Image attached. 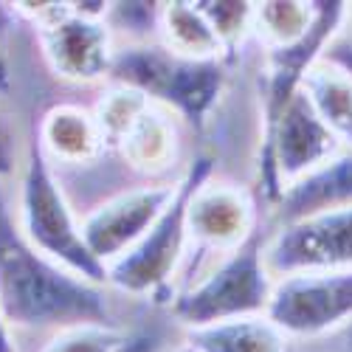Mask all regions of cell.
Returning a JSON list of instances; mask_svg holds the SVG:
<instances>
[{"label":"cell","mask_w":352,"mask_h":352,"mask_svg":"<svg viewBox=\"0 0 352 352\" xmlns=\"http://www.w3.org/2000/svg\"><path fill=\"white\" fill-rule=\"evenodd\" d=\"M0 310L9 327L60 333L74 324H119L110 287L87 282L25 240L0 189Z\"/></svg>","instance_id":"obj_1"},{"label":"cell","mask_w":352,"mask_h":352,"mask_svg":"<svg viewBox=\"0 0 352 352\" xmlns=\"http://www.w3.org/2000/svg\"><path fill=\"white\" fill-rule=\"evenodd\" d=\"M110 82L133 87L200 130L223 94L226 60H184L161 43L119 45Z\"/></svg>","instance_id":"obj_2"},{"label":"cell","mask_w":352,"mask_h":352,"mask_svg":"<svg viewBox=\"0 0 352 352\" xmlns=\"http://www.w3.org/2000/svg\"><path fill=\"white\" fill-rule=\"evenodd\" d=\"M17 223L25 240L45 256L87 282L107 285V268L87 248L82 237V220L74 214L71 200L37 138L25 146Z\"/></svg>","instance_id":"obj_3"},{"label":"cell","mask_w":352,"mask_h":352,"mask_svg":"<svg viewBox=\"0 0 352 352\" xmlns=\"http://www.w3.org/2000/svg\"><path fill=\"white\" fill-rule=\"evenodd\" d=\"M214 172V161L200 155L178 178V189L158 217V223L144 234V240L130 248L122 259L107 268V287L124 293V296H150L155 302L175 299V282L181 276L186 262V203L192 192L209 181Z\"/></svg>","instance_id":"obj_4"},{"label":"cell","mask_w":352,"mask_h":352,"mask_svg":"<svg viewBox=\"0 0 352 352\" xmlns=\"http://www.w3.org/2000/svg\"><path fill=\"white\" fill-rule=\"evenodd\" d=\"M274 276L265 265V237L256 234L243 248L217 259L172 299L169 310L184 330L209 327L231 318L265 316Z\"/></svg>","instance_id":"obj_5"},{"label":"cell","mask_w":352,"mask_h":352,"mask_svg":"<svg viewBox=\"0 0 352 352\" xmlns=\"http://www.w3.org/2000/svg\"><path fill=\"white\" fill-rule=\"evenodd\" d=\"M40 28V48L56 79L87 85L110 79L116 43L104 17H87L74 12L71 3H17Z\"/></svg>","instance_id":"obj_6"},{"label":"cell","mask_w":352,"mask_h":352,"mask_svg":"<svg viewBox=\"0 0 352 352\" xmlns=\"http://www.w3.org/2000/svg\"><path fill=\"white\" fill-rule=\"evenodd\" d=\"M344 150L330 127L316 116L305 94L293 99L279 122L259 141V186L268 206H274L282 189L305 178Z\"/></svg>","instance_id":"obj_7"},{"label":"cell","mask_w":352,"mask_h":352,"mask_svg":"<svg viewBox=\"0 0 352 352\" xmlns=\"http://www.w3.org/2000/svg\"><path fill=\"white\" fill-rule=\"evenodd\" d=\"M265 316L290 344L336 338L352 324V271L290 274L276 279Z\"/></svg>","instance_id":"obj_8"},{"label":"cell","mask_w":352,"mask_h":352,"mask_svg":"<svg viewBox=\"0 0 352 352\" xmlns=\"http://www.w3.org/2000/svg\"><path fill=\"white\" fill-rule=\"evenodd\" d=\"M265 265L274 279L352 271V209L274 226L265 237Z\"/></svg>","instance_id":"obj_9"},{"label":"cell","mask_w":352,"mask_h":352,"mask_svg":"<svg viewBox=\"0 0 352 352\" xmlns=\"http://www.w3.org/2000/svg\"><path fill=\"white\" fill-rule=\"evenodd\" d=\"M178 189V178L164 184H146L107 197L82 217V237L91 254L110 268L130 248H135L150 231Z\"/></svg>","instance_id":"obj_10"},{"label":"cell","mask_w":352,"mask_h":352,"mask_svg":"<svg viewBox=\"0 0 352 352\" xmlns=\"http://www.w3.org/2000/svg\"><path fill=\"white\" fill-rule=\"evenodd\" d=\"M259 234L256 203L248 189L228 181H203L186 203V254H217L220 259Z\"/></svg>","instance_id":"obj_11"},{"label":"cell","mask_w":352,"mask_h":352,"mask_svg":"<svg viewBox=\"0 0 352 352\" xmlns=\"http://www.w3.org/2000/svg\"><path fill=\"white\" fill-rule=\"evenodd\" d=\"M341 209H352V150H341L327 164L282 189L271 206V220L274 226H285Z\"/></svg>","instance_id":"obj_12"},{"label":"cell","mask_w":352,"mask_h":352,"mask_svg":"<svg viewBox=\"0 0 352 352\" xmlns=\"http://www.w3.org/2000/svg\"><path fill=\"white\" fill-rule=\"evenodd\" d=\"M116 150L124 164L141 175L161 178L181 155V119L172 110L150 102L146 110L130 124V130L119 138Z\"/></svg>","instance_id":"obj_13"},{"label":"cell","mask_w":352,"mask_h":352,"mask_svg":"<svg viewBox=\"0 0 352 352\" xmlns=\"http://www.w3.org/2000/svg\"><path fill=\"white\" fill-rule=\"evenodd\" d=\"M34 138L43 146L51 166L94 164L107 146L96 116L79 104H54L51 110H45Z\"/></svg>","instance_id":"obj_14"},{"label":"cell","mask_w":352,"mask_h":352,"mask_svg":"<svg viewBox=\"0 0 352 352\" xmlns=\"http://www.w3.org/2000/svg\"><path fill=\"white\" fill-rule=\"evenodd\" d=\"M195 352H290V341L268 316L231 318L209 327L184 330Z\"/></svg>","instance_id":"obj_15"},{"label":"cell","mask_w":352,"mask_h":352,"mask_svg":"<svg viewBox=\"0 0 352 352\" xmlns=\"http://www.w3.org/2000/svg\"><path fill=\"white\" fill-rule=\"evenodd\" d=\"M302 94L344 150H352V76L321 56L307 71Z\"/></svg>","instance_id":"obj_16"},{"label":"cell","mask_w":352,"mask_h":352,"mask_svg":"<svg viewBox=\"0 0 352 352\" xmlns=\"http://www.w3.org/2000/svg\"><path fill=\"white\" fill-rule=\"evenodd\" d=\"M158 43L184 60H226V51L197 3L175 0L161 6Z\"/></svg>","instance_id":"obj_17"},{"label":"cell","mask_w":352,"mask_h":352,"mask_svg":"<svg viewBox=\"0 0 352 352\" xmlns=\"http://www.w3.org/2000/svg\"><path fill=\"white\" fill-rule=\"evenodd\" d=\"M318 3H254V32L265 51H279L302 43L316 23Z\"/></svg>","instance_id":"obj_18"},{"label":"cell","mask_w":352,"mask_h":352,"mask_svg":"<svg viewBox=\"0 0 352 352\" xmlns=\"http://www.w3.org/2000/svg\"><path fill=\"white\" fill-rule=\"evenodd\" d=\"M150 102L153 99H146L144 94L133 91V87L110 82V91L99 99V104L94 110L96 122H99V127H102V133L107 138V146L119 144V138L130 130V124L146 110V104H150Z\"/></svg>","instance_id":"obj_19"},{"label":"cell","mask_w":352,"mask_h":352,"mask_svg":"<svg viewBox=\"0 0 352 352\" xmlns=\"http://www.w3.org/2000/svg\"><path fill=\"white\" fill-rule=\"evenodd\" d=\"M127 338L122 324H74L48 336L40 352H119Z\"/></svg>","instance_id":"obj_20"},{"label":"cell","mask_w":352,"mask_h":352,"mask_svg":"<svg viewBox=\"0 0 352 352\" xmlns=\"http://www.w3.org/2000/svg\"><path fill=\"white\" fill-rule=\"evenodd\" d=\"M161 6L164 3H110L107 25L119 45H141L158 43L161 25Z\"/></svg>","instance_id":"obj_21"},{"label":"cell","mask_w":352,"mask_h":352,"mask_svg":"<svg viewBox=\"0 0 352 352\" xmlns=\"http://www.w3.org/2000/svg\"><path fill=\"white\" fill-rule=\"evenodd\" d=\"M203 17L209 20L214 34L231 56L237 45L254 32V3H237V0H197Z\"/></svg>","instance_id":"obj_22"},{"label":"cell","mask_w":352,"mask_h":352,"mask_svg":"<svg viewBox=\"0 0 352 352\" xmlns=\"http://www.w3.org/2000/svg\"><path fill=\"white\" fill-rule=\"evenodd\" d=\"M14 166H17V133L12 119L0 107V181L14 175Z\"/></svg>","instance_id":"obj_23"},{"label":"cell","mask_w":352,"mask_h":352,"mask_svg":"<svg viewBox=\"0 0 352 352\" xmlns=\"http://www.w3.org/2000/svg\"><path fill=\"white\" fill-rule=\"evenodd\" d=\"M119 352H164V336L158 330H130L127 344Z\"/></svg>","instance_id":"obj_24"},{"label":"cell","mask_w":352,"mask_h":352,"mask_svg":"<svg viewBox=\"0 0 352 352\" xmlns=\"http://www.w3.org/2000/svg\"><path fill=\"white\" fill-rule=\"evenodd\" d=\"M0 352H17L14 330L9 327V321L3 318V310H0Z\"/></svg>","instance_id":"obj_25"},{"label":"cell","mask_w":352,"mask_h":352,"mask_svg":"<svg viewBox=\"0 0 352 352\" xmlns=\"http://www.w3.org/2000/svg\"><path fill=\"white\" fill-rule=\"evenodd\" d=\"M336 338H338V352H352V324L346 330H341Z\"/></svg>","instance_id":"obj_26"},{"label":"cell","mask_w":352,"mask_h":352,"mask_svg":"<svg viewBox=\"0 0 352 352\" xmlns=\"http://www.w3.org/2000/svg\"><path fill=\"white\" fill-rule=\"evenodd\" d=\"M0 87H9V65L3 60V54H0Z\"/></svg>","instance_id":"obj_27"},{"label":"cell","mask_w":352,"mask_h":352,"mask_svg":"<svg viewBox=\"0 0 352 352\" xmlns=\"http://www.w3.org/2000/svg\"><path fill=\"white\" fill-rule=\"evenodd\" d=\"M169 352H195V349H192V346H189V344L184 341L181 346H175V349H169Z\"/></svg>","instance_id":"obj_28"},{"label":"cell","mask_w":352,"mask_h":352,"mask_svg":"<svg viewBox=\"0 0 352 352\" xmlns=\"http://www.w3.org/2000/svg\"><path fill=\"white\" fill-rule=\"evenodd\" d=\"M349 23H352V3H349Z\"/></svg>","instance_id":"obj_29"},{"label":"cell","mask_w":352,"mask_h":352,"mask_svg":"<svg viewBox=\"0 0 352 352\" xmlns=\"http://www.w3.org/2000/svg\"><path fill=\"white\" fill-rule=\"evenodd\" d=\"M290 352H296V349H290Z\"/></svg>","instance_id":"obj_30"}]
</instances>
